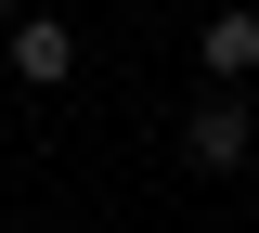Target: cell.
<instances>
[{"instance_id":"5b68a950","label":"cell","mask_w":259,"mask_h":233,"mask_svg":"<svg viewBox=\"0 0 259 233\" xmlns=\"http://www.w3.org/2000/svg\"><path fill=\"white\" fill-rule=\"evenodd\" d=\"M246 13H259V0H246Z\"/></svg>"},{"instance_id":"277c9868","label":"cell","mask_w":259,"mask_h":233,"mask_svg":"<svg viewBox=\"0 0 259 233\" xmlns=\"http://www.w3.org/2000/svg\"><path fill=\"white\" fill-rule=\"evenodd\" d=\"M13 13H26V0H0V26H13Z\"/></svg>"},{"instance_id":"3957f363","label":"cell","mask_w":259,"mask_h":233,"mask_svg":"<svg viewBox=\"0 0 259 233\" xmlns=\"http://www.w3.org/2000/svg\"><path fill=\"white\" fill-rule=\"evenodd\" d=\"M194 65L221 78V91H246V78H259V13H246V0H221V13L194 26Z\"/></svg>"},{"instance_id":"7a4b0ae2","label":"cell","mask_w":259,"mask_h":233,"mask_svg":"<svg viewBox=\"0 0 259 233\" xmlns=\"http://www.w3.org/2000/svg\"><path fill=\"white\" fill-rule=\"evenodd\" d=\"M0 65H13V91H65V78H78V26L26 0V13L0 26Z\"/></svg>"},{"instance_id":"8992f818","label":"cell","mask_w":259,"mask_h":233,"mask_svg":"<svg viewBox=\"0 0 259 233\" xmlns=\"http://www.w3.org/2000/svg\"><path fill=\"white\" fill-rule=\"evenodd\" d=\"M246 220H259V207H246Z\"/></svg>"},{"instance_id":"6da1fadb","label":"cell","mask_w":259,"mask_h":233,"mask_svg":"<svg viewBox=\"0 0 259 233\" xmlns=\"http://www.w3.org/2000/svg\"><path fill=\"white\" fill-rule=\"evenodd\" d=\"M246 156H259V104H246V91H207V104H182V168L233 181Z\"/></svg>"}]
</instances>
